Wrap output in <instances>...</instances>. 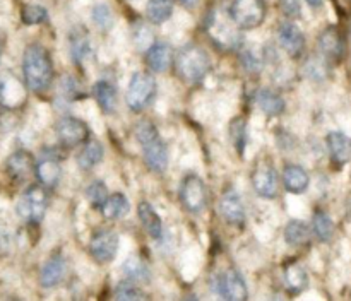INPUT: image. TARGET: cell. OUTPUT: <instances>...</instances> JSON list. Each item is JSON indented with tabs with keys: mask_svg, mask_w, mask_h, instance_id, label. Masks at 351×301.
<instances>
[{
	"mask_svg": "<svg viewBox=\"0 0 351 301\" xmlns=\"http://www.w3.org/2000/svg\"><path fill=\"white\" fill-rule=\"evenodd\" d=\"M93 96H95L96 103H98L99 108L105 113L112 115L117 112V106H119V94H117V89L113 88V84H110L108 81H98L93 86Z\"/></svg>",
	"mask_w": 351,
	"mask_h": 301,
	"instance_id": "obj_21",
	"label": "cell"
},
{
	"mask_svg": "<svg viewBox=\"0 0 351 301\" xmlns=\"http://www.w3.org/2000/svg\"><path fill=\"white\" fill-rule=\"evenodd\" d=\"M137 215H139L143 228L146 229L151 238L160 239L163 236V221L153 209V205L147 204V202H141L139 207H137Z\"/></svg>",
	"mask_w": 351,
	"mask_h": 301,
	"instance_id": "obj_23",
	"label": "cell"
},
{
	"mask_svg": "<svg viewBox=\"0 0 351 301\" xmlns=\"http://www.w3.org/2000/svg\"><path fill=\"white\" fill-rule=\"evenodd\" d=\"M26 86L10 72L0 75V105L7 109H17L26 103Z\"/></svg>",
	"mask_w": 351,
	"mask_h": 301,
	"instance_id": "obj_12",
	"label": "cell"
},
{
	"mask_svg": "<svg viewBox=\"0 0 351 301\" xmlns=\"http://www.w3.org/2000/svg\"><path fill=\"white\" fill-rule=\"evenodd\" d=\"M256 103L261 108V112L267 116H280L283 115L285 108H287V103L281 98L278 92L271 91V89H261L256 96Z\"/></svg>",
	"mask_w": 351,
	"mask_h": 301,
	"instance_id": "obj_24",
	"label": "cell"
},
{
	"mask_svg": "<svg viewBox=\"0 0 351 301\" xmlns=\"http://www.w3.org/2000/svg\"><path fill=\"white\" fill-rule=\"evenodd\" d=\"M2 243H3V233L2 229H0V248H2Z\"/></svg>",
	"mask_w": 351,
	"mask_h": 301,
	"instance_id": "obj_43",
	"label": "cell"
},
{
	"mask_svg": "<svg viewBox=\"0 0 351 301\" xmlns=\"http://www.w3.org/2000/svg\"><path fill=\"white\" fill-rule=\"evenodd\" d=\"M280 9L290 19H297L302 14L300 0H280Z\"/></svg>",
	"mask_w": 351,
	"mask_h": 301,
	"instance_id": "obj_38",
	"label": "cell"
},
{
	"mask_svg": "<svg viewBox=\"0 0 351 301\" xmlns=\"http://www.w3.org/2000/svg\"><path fill=\"white\" fill-rule=\"evenodd\" d=\"M173 48L165 41H156L146 51V64L153 72H167L173 65Z\"/></svg>",
	"mask_w": 351,
	"mask_h": 301,
	"instance_id": "obj_17",
	"label": "cell"
},
{
	"mask_svg": "<svg viewBox=\"0 0 351 301\" xmlns=\"http://www.w3.org/2000/svg\"><path fill=\"white\" fill-rule=\"evenodd\" d=\"M105 156V149H103L101 142L91 139L86 140L84 147L81 149V153L77 154V164L82 168V170H91L95 168L99 161Z\"/></svg>",
	"mask_w": 351,
	"mask_h": 301,
	"instance_id": "obj_26",
	"label": "cell"
},
{
	"mask_svg": "<svg viewBox=\"0 0 351 301\" xmlns=\"http://www.w3.org/2000/svg\"><path fill=\"white\" fill-rule=\"evenodd\" d=\"M123 272L129 276L130 280L134 283H147L149 280V269L146 263L137 257H130L125 263H123Z\"/></svg>",
	"mask_w": 351,
	"mask_h": 301,
	"instance_id": "obj_32",
	"label": "cell"
},
{
	"mask_svg": "<svg viewBox=\"0 0 351 301\" xmlns=\"http://www.w3.org/2000/svg\"><path fill=\"white\" fill-rule=\"evenodd\" d=\"M230 17L240 29L259 27L266 19V3L264 0H232Z\"/></svg>",
	"mask_w": 351,
	"mask_h": 301,
	"instance_id": "obj_6",
	"label": "cell"
},
{
	"mask_svg": "<svg viewBox=\"0 0 351 301\" xmlns=\"http://www.w3.org/2000/svg\"><path fill=\"white\" fill-rule=\"evenodd\" d=\"M180 200L185 211L192 214H199L208 204V190L206 185L197 174H187L180 185Z\"/></svg>",
	"mask_w": 351,
	"mask_h": 301,
	"instance_id": "obj_8",
	"label": "cell"
},
{
	"mask_svg": "<svg viewBox=\"0 0 351 301\" xmlns=\"http://www.w3.org/2000/svg\"><path fill=\"white\" fill-rule=\"evenodd\" d=\"M34 174H36L40 185L45 188H55L62 178V168L58 163V157L50 156L43 153V159L38 161L34 166Z\"/></svg>",
	"mask_w": 351,
	"mask_h": 301,
	"instance_id": "obj_18",
	"label": "cell"
},
{
	"mask_svg": "<svg viewBox=\"0 0 351 301\" xmlns=\"http://www.w3.org/2000/svg\"><path fill=\"white\" fill-rule=\"evenodd\" d=\"M65 274V259L62 255H53L47 260L40 272V284L43 287H55L62 283Z\"/></svg>",
	"mask_w": 351,
	"mask_h": 301,
	"instance_id": "obj_20",
	"label": "cell"
},
{
	"mask_svg": "<svg viewBox=\"0 0 351 301\" xmlns=\"http://www.w3.org/2000/svg\"><path fill=\"white\" fill-rule=\"evenodd\" d=\"M312 229H314V235L317 236L319 241L328 243L331 241L332 235H335V222L328 212L315 211L314 218H312Z\"/></svg>",
	"mask_w": 351,
	"mask_h": 301,
	"instance_id": "obj_29",
	"label": "cell"
},
{
	"mask_svg": "<svg viewBox=\"0 0 351 301\" xmlns=\"http://www.w3.org/2000/svg\"><path fill=\"white\" fill-rule=\"evenodd\" d=\"M2 50H3V41H2V36H0V55H2Z\"/></svg>",
	"mask_w": 351,
	"mask_h": 301,
	"instance_id": "obj_44",
	"label": "cell"
},
{
	"mask_svg": "<svg viewBox=\"0 0 351 301\" xmlns=\"http://www.w3.org/2000/svg\"><path fill=\"white\" fill-rule=\"evenodd\" d=\"M136 137L141 149H143V156L147 168L154 173H165L168 168V149L153 122L143 120V122L137 123Z\"/></svg>",
	"mask_w": 351,
	"mask_h": 301,
	"instance_id": "obj_2",
	"label": "cell"
},
{
	"mask_svg": "<svg viewBox=\"0 0 351 301\" xmlns=\"http://www.w3.org/2000/svg\"><path fill=\"white\" fill-rule=\"evenodd\" d=\"M319 48H321L324 58L331 62H341L343 55H345V40L338 27L329 26L319 34Z\"/></svg>",
	"mask_w": 351,
	"mask_h": 301,
	"instance_id": "obj_16",
	"label": "cell"
},
{
	"mask_svg": "<svg viewBox=\"0 0 351 301\" xmlns=\"http://www.w3.org/2000/svg\"><path fill=\"white\" fill-rule=\"evenodd\" d=\"M156 96V79L149 72H136L130 77L125 101L132 112L139 113L151 105Z\"/></svg>",
	"mask_w": 351,
	"mask_h": 301,
	"instance_id": "obj_5",
	"label": "cell"
},
{
	"mask_svg": "<svg viewBox=\"0 0 351 301\" xmlns=\"http://www.w3.org/2000/svg\"><path fill=\"white\" fill-rule=\"evenodd\" d=\"M48 209V194L43 185H31L17 200L16 212L23 221L40 224Z\"/></svg>",
	"mask_w": 351,
	"mask_h": 301,
	"instance_id": "obj_4",
	"label": "cell"
},
{
	"mask_svg": "<svg viewBox=\"0 0 351 301\" xmlns=\"http://www.w3.org/2000/svg\"><path fill=\"white\" fill-rule=\"evenodd\" d=\"M91 17L95 21V24H98L101 29H108L113 23L112 12H110L108 5H105V3H98V5L93 7Z\"/></svg>",
	"mask_w": 351,
	"mask_h": 301,
	"instance_id": "obj_37",
	"label": "cell"
},
{
	"mask_svg": "<svg viewBox=\"0 0 351 301\" xmlns=\"http://www.w3.org/2000/svg\"><path fill=\"white\" fill-rule=\"evenodd\" d=\"M119 252V236L112 229H98L89 239V253L98 263H110Z\"/></svg>",
	"mask_w": 351,
	"mask_h": 301,
	"instance_id": "obj_9",
	"label": "cell"
},
{
	"mask_svg": "<svg viewBox=\"0 0 351 301\" xmlns=\"http://www.w3.org/2000/svg\"><path fill=\"white\" fill-rule=\"evenodd\" d=\"M130 211V204L123 194L108 195L103 204L101 212L106 219H120Z\"/></svg>",
	"mask_w": 351,
	"mask_h": 301,
	"instance_id": "obj_28",
	"label": "cell"
},
{
	"mask_svg": "<svg viewBox=\"0 0 351 301\" xmlns=\"http://www.w3.org/2000/svg\"><path fill=\"white\" fill-rule=\"evenodd\" d=\"M23 75L26 88L36 94H41L50 88L53 81V62L47 48L33 43L24 50Z\"/></svg>",
	"mask_w": 351,
	"mask_h": 301,
	"instance_id": "obj_1",
	"label": "cell"
},
{
	"mask_svg": "<svg viewBox=\"0 0 351 301\" xmlns=\"http://www.w3.org/2000/svg\"><path fill=\"white\" fill-rule=\"evenodd\" d=\"M311 239V229L302 221H290L285 228V241L291 246H304Z\"/></svg>",
	"mask_w": 351,
	"mask_h": 301,
	"instance_id": "obj_30",
	"label": "cell"
},
{
	"mask_svg": "<svg viewBox=\"0 0 351 301\" xmlns=\"http://www.w3.org/2000/svg\"><path fill=\"white\" fill-rule=\"evenodd\" d=\"M283 280L291 293H302L308 286L307 272L298 262H288L283 267Z\"/></svg>",
	"mask_w": 351,
	"mask_h": 301,
	"instance_id": "obj_25",
	"label": "cell"
},
{
	"mask_svg": "<svg viewBox=\"0 0 351 301\" xmlns=\"http://www.w3.org/2000/svg\"><path fill=\"white\" fill-rule=\"evenodd\" d=\"M305 2H307L308 5L312 7V9H319V7L322 5V2H324V0H305Z\"/></svg>",
	"mask_w": 351,
	"mask_h": 301,
	"instance_id": "obj_40",
	"label": "cell"
},
{
	"mask_svg": "<svg viewBox=\"0 0 351 301\" xmlns=\"http://www.w3.org/2000/svg\"><path fill=\"white\" fill-rule=\"evenodd\" d=\"M278 43L285 53L291 58H298L305 51V36L300 27L293 23H283L278 29Z\"/></svg>",
	"mask_w": 351,
	"mask_h": 301,
	"instance_id": "obj_13",
	"label": "cell"
},
{
	"mask_svg": "<svg viewBox=\"0 0 351 301\" xmlns=\"http://www.w3.org/2000/svg\"><path fill=\"white\" fill-rule=\"evenodd\" d=\"M180 3H184L185 7H194L197 3V0H180Z\"/></svg>",
	"mask_w": 351,
	"mask_h": 301,
	"instance_id": "obj_41",
	"label": "cell"
},
{
	"mask_svg": "<svg viewBox=\"0 0 351 301\" xmlns=\"http://www.w3.org/2000/svg\"><path fill=\"white\" fill-rule=\"evenodd\" d=\"M308 173L298 164H287L283 171V185L290 194H302L308 188Z\"/></svg>",
	"mask_w": 351,
	"mask_h": 301,
	"instance_id": "obj_22",
	"label": "cell"
},
{
	"mask_svg": "<svg viewBox=\"0 0 351 301\" xmlns=\"http://www.w3.org/2000/svg\"><path fill=\"white\" fill-rule=\"evenodd\" d=\"M219 212L228 224L243 228L245 226V205L233 188L226 190L219 200Z\"/></svg>",
	"mask_w": 351,
	"mask_h": 301,
	"instance_id": "obj_14",
	"label": "cell"
},
{
	"mask_svg": "<svg viewBox=\"0 0 351 301\" xmlns=\"http://www.w3.org/2000/svg\"><path fill=\"white\" fill-rule=\"evenodd\" d=\"M329 156L336 166H343L351 161V139L343 132H329L326 137Z\"/></svg>",
	"mask_w": 351,
	"mask_h": 301,
	"instance_id": "obj_19",
	"label": "cell"
},
{
	"mask_svg": "<svg viewBox=\"0 0 351 301\" xmlns=\"http://www.w3.org/2000/svg\"><path fill=\"white\" fill-rule=\"evenodd\" d=\"M173 67L178 77L187 84L202 81L211 68V60L204 48L199 44H185L173 58Z\"/></svg>",
	"mask_w": 351,
	"mask_h": 301,
	"instance_id": "obj_3",
	"label": "cell"
},
{
	"mask_svg": "<svg viewBox=\"0 0 351 301\" xmlns=\"http://www.w3.org/2000/svg\"><path fill=\"white\" fill-rule=\"evenodd\" d=\"M213 291L230 301H245L249 298V289L242 274L235 269L218 274L213 279Z\"/></svg>",
	"mask_w": 351,
	"mask_h": 301,
	"instance_id": "obj_7",
	"label": "cell"
},
{
	"mask_svg": "<svg viewBox=\"0 0 351 301\" xmlns=\"http://www.w3.org/2000/svg\"><path fill=\"white\" fill-rule=\"evenodd\" d=\"M230 139H232L233 146L239 150V154H242L245 150V142H247V123L242 116L239 118H233L230 123Z\"/></svg>",
	"mask_w": 351,
	"mask_h": 301,
	"instance_id": "obj_33",
	"label": "cell"
},
{
	"mask_svg": "<svg viewBox=\"0 0 351 301\" xmlns=\"http://www.w3.org/2000/svg\"><path fill=\"white\" fill-rule=\"evenodd\" d=\"M36 161L29 150H16L5 161V171L12 180L26 181L34 173Z\"/></svg>",
	"mask_w": 351,
	"mask_h": 301,
	"instance_id": "obj_15",
	"label": "cell"
},
{
	"mask_svg": "<svg viewBox=\"0 0 351 301\" xmlns=\"http://www.w3.org/2000/svg\"><path fill=\"white\" fill-rule=\"evenodd\" d=\"M48 17L47 10L41 5H34V3H29V5H24L23 10H21V21L27 26H36V24L45 23Z\"/></svg>",
	"mask_w": 351,
	"mask_h": 301,
	"instance_id": "obj_36",
	"label": "cell"
},
{
	"mask_svg": "<svg viewBox=\"0 0 351 301\" xmlns=\"http://www.w3.org/2000/svg\"><path fill=\"white\" fill-rule=\"evenodd\" d=\"M106 197H108V188H106V185L103 181L96 180L93 183H89V187L86 188V198H88L89 204L95 209H101Z\"/></svg>",
	"mask_w": 351,
	"mask_h": 301,
	"instance_id": "obj_35",
	"label": "cell"
},
{
	"mask_svg": "<svg viewBox=\"0 0 351 301\" xmlns=\"http://www.w3.org/2000/svg\"><path fill=\"white\" fill-rule=\"evenodd\" d=\"M115 300L134 301V300H147V294L137 286L134 280H122L115 289Z\"/></svg>",
	"mask_w": 351,
	"mask_h": 301,
	"instance_id": "obj_34",
	"label": "cell"
},
{
	"mask_svg": "<svg viewBox=\"0 0 351 301\" xmlns=\"http://www.w3.org/2000/svg\"><path fill=\"white\" fill-rule=\"evenodd\" d=\"M242 64L245 65L249 70H257V68H259V60H257L250 51H247V53L242 55Z\"/></svg>",
	"mask_w": 351,
	"mask_h": 301,
	"instance_id": "obj_39",
	"label": "cell"
},
{
	"mask_svg": "<svg viewBox=\"0 0 351 301\" xmlns=\"http://www.w3.org/2000/svg\"><path fill=\"white\" fill-rule=\"evenodd\" d=\"M57 137L64 147H77L89 139V127L75 116H64L57 123Z\"/></svg>",
	"mask_w": 351,
	"mask_h": 301,
	"instance_id": "obj_11",
	"label": "cell"
},
{
	"mask_svg": "<svg viewBox=\"0 0 351 301\" xmlns=\"http://www.w3.org/2000/svg\"><path fill=\"white\" fill-rule=\"evenodd\" d=\"M346 212H348V218L351 219V198H350V202H348V207H346Z\"/></svg>",
	"mask_w": 351,
	"mask_h": 301,
	"instance_id": "obj_42",
	"label": "cell"
},
{
	"mask_svg": "<svg viewBox=\"0 0 351 301\" xmlns=\"http://www.w3.org/2000/svg\"><path fill=\"white\" fill-rule=\"evenodd\" d=\"M91 51V44H89V36L84 31V27H79L71 33V53L75 62H81L86 55Z\"/></svg>",
	"mask_w": 351,
	"mask_h": 301,
	"instance_id": "obj_31",
	"label": "cell"
},
{
	"mask_svg": "<svg viewBox=\"0 0 351 301\" xmlns=\"http://www.w3.org/2000/svg\"><path fill=\"white\" fill-rule=\"evenodd\" d=\"M252 187L259 197L267 198V200L276 197L280 180H278L276 168L271 161H259L256 164L252 171Z\"/></svg>",
	"mask_w": 351,
	"mask_h": 301,
	"instance_id": "obj_10",
	"label": "cell"
},
{
	"mask_svg": "<svg viewBox=\"0 0 351 301\" xmlns=\"http://www.w3.org/2000/svg\"><path fill=\"white\" fill-rule=\"evenodd\" d=\"M173 0H149L146 7L147 19L153 24H163L173 14Z\"/></svg>",
	"mask_w": 351,
	"mask_h": 301,
	"instance_id": "obj_27",
	"label": "cell"
}]
</instances>
